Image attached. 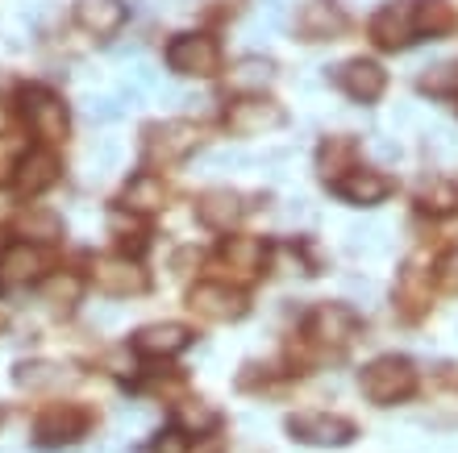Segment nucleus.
I'll return each instance as SVG.
<instances>
[{
    "instance_id": "30",
    "label": "nucleus",
    "mask_w": 458,
    "mask_h": 453,
    "mask_svg": "<svg viewBox=\"0 0 458 453\" xmlns=\"http://www.w3.org/2000/svg\"><path fill=\"white\" fill-rule=\"evenodd\" d=\"M121 155H125V146L117 142V138H100L97 146H92V155H88V171L92 175H109V171H117V163H121Z\"/></svg>"
},
{
    "instance_id": "5",
    "label": "nucleus",
    "mask_w": 458,
    "mask_h": 453,
    "mask_svg": "<svg viewBox=\"0 0 458 453\" xmlns=\"http://www.w3.org/2000/svg\"><path fill=\"white\" fill-rule=\"evenodd\" d=\"M417 34H421L417 29V0H392L371 17V38L387 50L409 46Z\"/></svg>"
},
{
    "instance_id": "2",
    "label": "nucleus",
    "mask_w": 458,
    "mask_h": 453,
    "mask_svg": "<svg viewBox=\"0 0 458 453\" xmlns=\"http://www.w3.org/2000/svg\"><path fill=\"white\" fill-rule=\"evenodd\" d=\"M167 63L175 75L208 80V75L221 71V46H217V38H208V34H180L167 46Z\"/></svg>"
},
{
    "instance_id": "27",
    "label": "nucleus",
    "mask_w": 458,
    "mask_h": 453,
    "mask_svg": "<svg viewBox=\"0 0 458 453\" xmlns=\"http://www.w3.org/2000/svg\"><path fill=\"white\" fill-rule=\"evenodd\" d=\"M454 25V9L446 0H417V29L421 34H446Z\"/></svg>"
},
{
    "instance_id": "25",
    "label": "nucleus",
    "mask_w": 458,
    "mask_h": 453,
    "mask_svg": "<svg viewBox=\"0 0 458 453\" xmlns=\"http://www.w3.org/2000/svg\"><path fill=\"white\" fill-rule=\"evenodd\" d=\"M276 80V67L267 59H242L233 71H229V88H238V92H263L267 84Z\"/></svg>"
},
{
    "instance_id": "12",
    "label": "nucleus",
    "mask_w": 458,
    "mask_h": 453,
    "mask_svg": "<svg viewBox=\"0 0 458 453\" xmlns=\"http://www.w3.org/2000/svg\"><path fill=\"white\" fill-rule=\"evenodd\" d=\"M188 341H192L188 324L163 321V324H146V329H138L133 349H138V354H146V358H171V354L188 349Z\"/></svg>"
},
{
    "instance_id": "44",
    "label": "nucleus",
    "mask_w": 458,
    "mask_h": 453,
    "mask_svg": "<svg viewBox=\"0 0 458 453\" xmlns=\"http://www.w3.org/2000/svg\"><path fill=\"white\" fill-rule=\"evenodd\" d=\"M288 216H309V208H304V200H288Z\"/></svg>"
},
{
    "instance_id": "22",
    "label": "nucleus",
    "mask_w": 458,
    "mask_h": 453,
    "mask_svg": "<svg viewBox=\"0 0 458 453\" xmlns=\"http://www.w3.org/2000/svg\"><path fill=\"white\" fill-rule=\"evenodd\" d=\"M163 200H167L163 180L150 175V171H142V175H133V180L125 183V208H130V213H158Z\"/></svg>"
},
{
    "instance_id": "42",
    "label": "nucleus",
    "mask_w": 458,
    "mask_h": 453,
    "mask_svg": "<svg viewBox=\"0 0 458 453\" xmlns=\"http://www.w3.org/2000/svg\"><path fill=\"white\" fill-rule=\"evenodd\" d=\"M88 321H92V324H117L121 312L117 308H92V312H88Z\"/></svg>"
},
{
    "instance_id": "28",
    "label": "nucleus",
    "mask_w": 458,
    "mask_h": 453,
    "mask_svg": "<svg viewBox=\"0 0 458 453\" xmlns=\"http://www.w3.org/2000/svg\"><path fill=\"white\" fill-rule=\"evenodd\" d=\"M421 208H425V213H454V208H458V183L429 180L421 188Z\"/></svg>"
},
{
    "instance_id": "21",
    "label": "nucleus",
    "mask_w": 458,
    "mask_h": 453,
    "mask_svg": "<svg viewBox=\"0 0 458 453\" xmlns=\"http://www.w3.org/2000/svg\"><path fill=\"white\" fill-rule=\"evenodd\" d=\"M346 250L359 258H379L387 254V225L384 221H354L346 229Z\"/></svg>"
},
{
    "instance_id": "46",
    "label": "nucleus",
    "mask_w": 458,
    "mask_h": 453,
    "mask_svg": "<svg viewBox=\"0 0 458 453\" xmlns=\"http://www.w3.org/2000/svg\"><path fill=\"white\" fill-rule=\"evenodd\" d=\"M454 333H458V329H454Z\"/></svg>"
},
{
    "instance_id": "40",
    "label": "nucleus",
    "mask_w": 458,
    "mask_h": 453,
    "mask_svg": "<svg viewBox=\"0 0 458 453\" xmlns=\"http://www.w3.org/2000/svg\"><path fill=\"white\" fill-rule=\"evenodd\" d=\"M371 155H375V158H384V163H400V142L375 138V142H371Z\"/></svg>"
},
{
    "instance_id": "33",
    "label": "nucleus",
    "mask_w": 458,
    "mask_h": 453,
    "mask_svg": "<svg viewBox=\"0 0 458 453\" xmlns=\"http://www.w3.org/2000/svg\"><path fill=\"white\" fill-rule=\"evenodd\" d=\"M25 233V238H34V241H55L59 238V216H50V213H30L21 216V225H17Z\"/></svg>"
},
{
    "instance_id": "17",
    "label": "nucleus",
    "mask_w": 458,
    "mask_h": 453,
    "mask_svg": "<svg viewBox=\"0 0 458 453\" xmlns=\"http://www.w3.org/2000/svg\"><path fill=\"white\" fill-rule=\"evenodd\" d=\"M125 17H130V9H125L121 0H80V4H75V21L97 38L117 34L121 25H125Z\"/></svg>"
},
{
    "instance_id": "34",
    "label": "nucleus",
    "mask_w": 458,
    "mask_h": 453,
    "mask_svg": "<svg viewBox=\"0 0 458 453\" xmlns=\"http://www.w3.org/2000/svg\"><path fill=\"white\" fill-rule=\"evenodd\" d=\"M180 424L183 429H192V432H208L213 424H217V412L208 404H183L180 407Z\"/></svg>"
},
{
    "instance_id": "23",
    "label": "nucleus",
    "mask_w": 458,
    "mask_h": 453,
    "mask_svg": "<svg viewBox=\"0 0 458 453\" xmlns=\"http://www.w3.org/2000/svg\"><path fill=\"white\" fill-rule=\"evenodd\" d=\"M354 158H359V142L354 138H329L317 155V167L326 180H342L346 171H354Z\"/></svg>"
},
{
    "instance_id": "11",
    "label": "nucleus",
    "mask_w": 458,
    "mask_h": 453,
    "mask_svg": "<svg viewBox=\"0 0 458 453\" xmlns=\"http://www.w3.org/2000/svg\"><path fill=\"white\" fill-rule=\"evenodd\" d=\"M338 84H342V92H346L350 100L371 105V100H379V96H384L387 75H384V67H379V63L354 59V63H346V67L338 71Z\"/></svg>"
},
{
    "instance_id": "39",
    "label": "nucleus",
    "mask_w": 458,
    "mask_h": 453,
    "mask_svg": "<svg viewBox=\"0 0 458 453\" xmlns=\"http://www.w3.org/2000/svg\"><path fill=\"white\" fill-rule=\"evenodd\" d=\"M188 453H225V437H217V432H200Z\"/></svg>"
},
{
    "instance_id": "41",
    "label": "nucleus",
    "mask_w": 458,
    "mask_h": 453,
    "mask_svg": "<svg viewBox=\"0 0 458 453\" xmlns=\"http://www.w3.org/2000/svg\"><path fill=\"white\" fill-rule=\"evenodd\" d=\"M346 287H350V296L367 299V304L375 299V283H371V279H346Z\"/></svg>"
},
{
    "instance_id": "3",
    "label": "nucleus",
    "mask_w": 458,
    "mask_h": 453,
    "mask_svg": "<svg viewBox=\"0 0 458 453\" xmlns=\"http://www.w3.org/2000/svg\"><path fill=\"white\" fill-rule=\"evenodd\" d=\"M288 432L313 449H342L354 441V424L346 416H334V412H296V416H288Z\"/></svg>"
},
{
    "instance_id": "4",
    "label": "nucleus",
    "mask_w": 458,
    "mask_h": 453,
    "mask_svg": "<svg viewBox=\"0 0 458 453\" xmlns=\"http://www.w3.org/2000/svg\"><path fill=\"white\" fill-rule=\"evenodd\" d=\"M284 125V108L276 100H267L263 92L238 96L233 105L225 108V130L238 133V138H259V133H271Z\"/></svg>"
},
{
    "instance_id": "6",
    "label": "nucleus",
    "mask_w": 458,
    "mask_h": 453,
    "mask_svg": "<svg viewBox=\"0 0 458 453\" xmlns=\"http://www.w3.org/2000/svg\"><path fill=\"white\" fill-rule=\"evenodd\" d=\"M21 108H25V121H30V130L38 138H47V142H59L63 133H67V108L55 92L47 88H25L21 92Z\"/></svg>"
},
{
    "instance_id": "18",
    "label": "nucleus",
    "mask_w": 458,
    "mask_h": 453,
    "mask_svg": "<svg viewBox=\"0 0 458 453\" xmlns=\"http://www.w3.org/2000/svg\"><path fill=\"white\" fill-rule=\"evenodd\" d=\"M238 216H242V196H233L229 188H213L196 200V221L217 229V233H225L229 225H238Z\"/></svg>"
},
{
    "instance_id": "7",
    "label": "nucleus",
    "mask_w": 458,
    "mask_h": 453,
    "mask_svg": "<svg viewBox=\"0 0 458 453\" xmlns=\"http://www.w3.org/2000/svg\"><path fill=\"white\" fill-rule=\"evenodd\" d=\"M192 150H196V125H188V121H163V125L146 130V155H150V163H180Z\"/></svg>"
},
{
    "instance_id": "20",
    "label": "nucleus",
    "mask_w": 458,
    "mask_h": 453,
    "mask_svg": "<svg viewBox=\"0 0 458 453\" xmlns=\"http://www.w3.org/2000/svg\"><path fill=\"white\" fill-rule=\"evenodd\" d=\"M221 263L238 274V279H254L267 263V246L259 238H229L221 246Z\"/></svg>"
},
{
    "instance_id": "19",
    "label": "nucleus",
    "mask_w": 458,
    "mask_h": 453,
    "mask_svg": "<svg viewBox=\"0 0 458 453\" xmlns=\"http://www.w3.org/2000/svg\"><path fill=\"white\" fill-rule=\"evenodd\" d=\"M84 429H88V412L75 404L50 407V412L38 416V437H42V441H75Z\"/></svg>"
},
{
    "instance_id": "32",
    "label": "nucleus",
    "mask_w": 458,
    "mask_h": 453,
    "mask_svg": "<svg viewBox=\"0 0 458 453\" xmlns=\"http://www.w3.org/2000/svg\"><path fill=\"white\" fill-rule=\"evenodd\" d=\"M425 279H421V271H417V266H409V271L400 274V287H396V299L400 304H404V308L409 312H417L421 308V299H425Z\"/></svg>"
},
{
    "instance_id": "37",
    "label": "nucleus",
    "mask_w": 458,
    "mask_h": 453,
    "mask_svg": "<svg viewBox=\"0 0 458 453\" xmlns=\"http://www.w3.org/2000/svg\"><path fill=\"white\" fill-rule=\"evenodd\" d=\"M425 150H434V155H454V150H458V133L446 130V125H437L434 133H425Z\"/></svg>"
},
{
    "instance_id": "47",
    "label": "nucleus",
    "mask_w": 458,
    "mask_h": 453,
    "mask_svg": "<svg viewBox=\"0 0 458 453\" xmlns=\"http://www.w3.org/2000/svg\"><path fill=\"white\" fill-rule=\"evenodd\" d=\"M0 420H4V416H0Z\"/></svg>"
},
{
    "instance_id": "1",
    "label": "nucleus",
    "mask_w": 458,
    "mask_h": 453,
    "mask_svg": "<svg viewBox=\"0 0 458 453\" xmlns=\"http://www.w3.org/2000/svg\"><path fill=\"white\" fill-rule=\"evenodd\" d=\"M412 387H417V370L404 358H375L362 370V395L371 404H400L412 395Z\"/></svg>"
},
{
    "instance_id": "26",
    "label": "nucleus",
    "mask_w": 458,
    "mask_h": 453,
    "mask_svg": "<svg viewBox=\"0 0 458 453\" xmlns=\"http://www.w3.org/2000/svg\"><path fill=\"white\" fill-rule=\"evenodd\" d=\"M13 379H17V387H25V391H47V387H59L67 374H63V366H55V362H21V366L13 370Z\"/></svg>"
},
{
    "instance_id": "43",
    "label": "nucleus",
    "mask_w": 458,
    "mask_h": 453,
    "mask_svg": "<svg viewBox=\"0 0 458 453\" xmlns=\"http://www.w3.org/2000/svg\"><path fill=\"white\" fill-rule=\"evenodd\" d=\"M417 121V108L412 105H396L392 108V125H412Z\"/></svg>"
},
{
    "instance_id": "35",
    "label": "nucleus",
    "mask_w": 458,
    "mask_h": 453,
    "mask_svg": "<svg viewBox=\"0 0 458 453\" xmlns=\"http://www.w3.org/2000/svg\"><path fill=\"white\" fill-rule=\"evenodd\" d=\"M47 299L50 304H75L80 299V279L75 274H55L47 283Z\"/></svg>"
},
{
    "instance_id": "13",
    "label": "nucleus",
    "mask_w": 458,
    "mask_h": 453,
    "mask_svg": "<svg viewBox=\"0 0 458 453\" xmlns=\"http://www.w3.org/2000/svg\"><path fill=\"white\" fill-rule=\"evenodd\" d=\"M50 266V258L38 246H30V241H17V246H9V250L0 254V279L13 287L21 283H34V279H42V271Z\"/></svg>"
},
{
    "instance_id": "10",
    "label": "nucleus",
    "mask_w": 458,
    "mask_h": 453,
    "mask_svg": "<svg viewBox=\"0 0 458 453\" xmlns=\"http://www.w3.org/2000/svg\"><path fill=\"white\" fill-rule=\"evenodd\" d=\"M342 25H346V17H342V9L334 0H304L301 13H296V34L309 38V42H329V38H338Z\"/></svg>"
},
{
    "instance_id": "38",
    "label": "nucleus",
    "mask_w": 458,
    "mask_h": 453,
    "mask_svg": "<svg viewBox=\"0 0 458 453\" xmlns=\"http://www.w3.org/2000/svg\"><path fill=\"white\" fill-rule=\"evenodd\" d=\"M437 283L458 291V246H450V250L437 258Z\"/></svg>"
},
{
    "instance_id": "45",
    "label": "nucleus",
    "mask_w": 458,
    "mask_h": 453,
    "mask_svg": "<svg viewBox=\"0 0 458 453\" xmlns=\"http://www.w3.org/2000/svg\"><path fill=\"white\" fill-rule=\"evenodd\" d=\"M155 4H175V0H155Z\"/></svg>"
},
{
    "instance_id": "9",
    "label": "nucleus",
    "mask_w": 458,
    "mask_h": 453,
    "mask_svg": "<svg viewBox=\"0 0 458 453\" xmlns=\"http://www.w3.org/2000/svg\"><path fill=\"white\" fill-rule=\"evenodd\" d=\"M309 337H317L321 346H350L359 337V321L354 312L342 308V304H317L313 316H309Z\"/></svg>"
},
{
    "instance_id": "16",
    "label": "nucleus",
    "mask_w": 458,
    "mask_h": 453,
    "mask_svg": "<svg viewBox=\"0 0 458 453\" xmlns=\"http://www.w3.org/2000/svg\"><path fill=\"white\" fill-rule=\"evenodd\" d=\"M55 180H59V158L50 155V150H30L17 163V175H13L21 196H38V191H47Z\"/></svg>"
},
{
    "instance_id": "29",
    "label": "nucleus",
    "mask_w": 458,
    "mask_h": 453,
    "mask_svg": "<svg viewBox=\"0 0 458 453\" xmlns=\"http://www.w3.org/2000/svg\"><path fill=\"white\" fill-rule=\"evenodd\" d=\"M130 113V105L121 100V96H88L84 100V117L97 121V125H113V121H121Z\"/></svg>"
},
{
    "instance_id": "24",
    "label": "nucleus",
    "mask_w": 458,
    "mask_h": 453,
    "mask_svg": "<svg viewBox=\"0 0 458 453\" xmlns=\"http://www.w3.org/2000/svg\"><path fill=\"white\" fill-rule=\"evenodd\" d=\"M254 167L250 155H242V150H229V146H217V150H205V155L196 158V175H233V171H246Z\"/></svg>"
},
{
    "instance_id": "31",
    "label": "nucleus",
    "mask_w": 458,
    "mask_h": 453,
    "mask_svg": "<svg viewBox=\"0 0 458 453\" xmlns=\"http://www.w3.org/2000/svg\"><path fill=\"white\" fill-rule=\"evenodd\" d=\"M421 88L434 96H454L458 92V63H437L421 75Z\"/></svg>"
},
{
    "instance_id": "15",
    "label": "nucleus",
    "mask_w": 458,
    "mask_h": 453,
    "mask_svg": "<svg viewBox=\"0 0 458 453\" xmlns=\"http://www.w3.org/2000/svg\"><path fill=\"white\" fill-rule=\"evenodd\" d=\"M334 188H338V196L346 204H379L392 191V180H387L384 171H362V167H354V171H346L342 180H334Z\"/></svg>"
},
{
    "instance_id": "8",
    "label": "nucleus",
    "mask_w": 458,
    "mask_h": 453,
    "mask_svg": "<svg viewBox=\"0 0 458 453\" xmlns=\"http://www.w3.org/2000/svg\"><path fill=\"white\" fill-rule=\"evenodd\" d=\"M188 308L196 316H205V321H238L242 312H246V299H242V291H233L225 283H200V287H192Z\"/></svg>"
},
{
    "instance_id": "14",
    "label": "nucleus",
    "mask_w": 458,
    "mask_h": 453,
    "mask_svg": "<svg viewBox=\"0 0 458 453\" xmlns=\"http://www.w3.org/2000/svg\"><path fill=\"white\" fill-rule=\"evenodd\" d=\"M92 279H97V287L109 291V296H138V291H146L142 266L130 263V258H100Z\"/></svg>"
},
{
    "instance_id": "36",
    "label": "nucleus",
    "mask_w": 458,
    "mask_h": 453,
    "mask_svg": "<svg viewBox=\"0 0 458 453\" xmlns=\"http://www.w3.org/2000/svg\"><path fill=\"white\" fill-rule=\"evenodd\" d=\"M125 84L138 88V92L146 96V92H155V88H158V71H155V67H150L146 59H138L130 71H125Z\"/></svg>"
}]
</instances>
